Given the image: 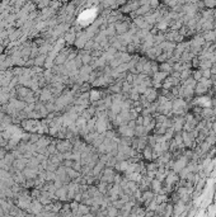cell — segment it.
I'll list each match as a JSON object with an SVG mask.
<instances>
[{
    "label": "cell",
    "mask_w": 216,
    "mask_h": 217,
    "mask_svg": "<svg viewBox=\"0 0 216 217\" xmlns=\"http://www.w3.org/2000/svg\"><path fill=\"white\" fill-rule=\"evenodd\" d=\"M56 149L61 154L68 153V151L73 150V143H71L70 141H68V139L66 140H61V141H59V142L56 143Z\"/></svg>",
    "instance_id": "obj_1"
},
{
    "label": "cell",
    "mask_w": 216,
    "mask_h": 217,
    "mask_svg": "<svg viewBox=\"0 0 216 217\" xmlns=\"http://www.w3.org/2000/svg\"><path fill=\"white\" fill-rule=\"evenodd\" d=\"M144 95H145V98L150 103H154V102H156L159 94H158V89H155L154 86H149V88L145 90V93H144Z\"/></svg>",
    "instance_id": "obj_2"
},
{
    "label": "cell",
    "mask_w": 216,
    "mask_h": 217,
    "mask_svg": "<svg viewBox=\"0 0 216 217\" xmlns=\"http://www.w3.org/2000/svg\"><path fill=\"white\" fill-rule=\"evenodd\" d=\"M23 174L26 179H36V177L38 175V170L37 168H32V166H26L23 170Z\"/></svg>",
    "instance_id": "obj_3"
},
{
    "label": "cell",
    "mask_w": 216,
    "mask_h": 217,
    "mask_svg": "<svg viewBox=\"0 0 216 217\" xmlns=\"http://www.w3.org/2000/svg\"><path fill=\"white\" fill-rule=\"evenodd\" d=\"M52 98V91H51V89H47V88H45L43 90H41V95L38 97V99H40V102H42V103H46V102H48L50 99Z\"/></svg>",
    "instance_id": "obj_4"
},
{
    "label": "cell",
    "mask_w": 216,
    "mask_h": 217,
    "mask_svg": "<svg viewBox=\"0 0 216 217\" xmlns=\"http://www.w3.org/2000/svg\"><path fill=\"white\" fill-rule=\"evenodd\" d=\"M43 208V205L41 203L40 201H33L31 206H30V209H31V213H34V215H40L41 211Z\"/></svg>",
    "instance_id": "obj_5"
},
{
    "label": "cell",
    "mask_w": 216,
    "mask_h": 217,
    "mask_svg": "<svg viewBox=\"0 0 216 217\" xmlns=\"http://www.w3.org/2000/svg\"><path fill=\"white\" fill-rule=\"evenodd\" d=\"M207 93H208V88H206L202 83L197 81L196 86H194V95H204V94H207Z\"/></svg>",
    "instance_id": "obj_6"
},
{
    "label": "cell",
    "mask_w": 216,
    "mask_h": 217,
    "mask_svg": "<svg viewBox=\"0 0 216 217\" xmlns=\"http://www.w3.org/2000/svg\"><path fill=\"white\" fill-rule=\"evenodd\" d=\"M142 156L145 160H149V161L153 160V146L146 145V146L142 149Z\"/></svg>",
    "instance_id": "obj_7"
},
{
    "label": "cell",
    "mask_w": 216,
    "mask_h": 217,
    "mask_svg": "<svg viewBox=\"0 0 216 217\" xmlns=\"http://www.w3.org/2000/svg\"><path fill=\"white\" fill-rule=\"evenodd\" d=\"M150 187H151V191H153L154 193H159L160 188L163 187V182H160L159 179L154 178V179L150 182Z\"/></svg>",
    "instance_id": "obj_8"
},
{
    "label": "cell",
    "mask_w": 216,
    "mask_h": 217,
    "mask_svg": "<svg viewBox=\"0 0 216 217\" xmlns=\"http://www.w3.org/2000/svg\"><path fill=\"white\" fill-rule=\"evenodd\" d=\"M169 74L168 72H164V71H156L155 74H153V80L154 81H159V83H163L165 80V78H167Z\"/></svg>",
    "instance_id": "obj_9"
},
{
    "label": "cell",
    "mask_w": 216,
    "mask_h": 217,
    "mask_svg": "<svg viewBox=\"0 0 216 217\" xmlns=\"http://www.w3.org/2000/svg\"><path fill=\"white\" fill-rule=\"evenodd\" d=\"M66 174L70 179H78L80 178V173L78 170H75L74 168H71V166H66Z\"/></svg>",
    "instance_id": "obj_10"
},
{
    "label": "cell",
    "mask_w": 216,
    "mask_h": 217,
    "mask_svg": "<svg viewBox=\"0 0 216 217\" xmlns=\"http://www.w3.org/2000/svg\"><path fill=\"white\" fill-rule=\"evenodd\" d=\"M159 70H160V71H164V72H168V74H170V72L173 71V65H172L169 61L160 62V64H159Z\"/></svg>",
    "instance_id": "obj_11"
},
{
    "label": "cell",
    "mask_w": 216,
    "mask_h": 217,
    "mask_svg": "<svg viewBox=\"0 0 216 217\" xmlns=\"http://www.w3.org/2000/svg\"><path fill=\"white\" fill-rule=\"evenodd\" d=\"M66 61H68V55H65V52H61L55 57V65H64Z\"/></svg>",
    "instance_id": "obj_12"
},
{
    "label": "cell",
    "mask_w": 216,
    "mask_h": 217,
    "mask_svg": "<svg viewBox=\"0 0 216 217\" xmlns=\"http://www.w3.org/2000/svg\"><path fill=\"white\" fill-rule=\"evenodd\" d=\"M46 59H47V55H45V53L38 55L37 57H34V65L36 66H42V65H45Z\"/></svg>",
    "instance_id": "obj_13"
},
{
    "label": "cell",
    "mask_w": 216,
    "mask_h": 217,
    "mask_svg": "<svg viewBox=\"0 0 216 217\" xmlns=\"http://www.w3.org/2000/svg\"><path fill=\"white\" fill-rule=\"evenodd\" d=\"M212 66V62L208 60V59H205V60H200V66L198 69L200 70H204V69H210Z\"/></svg>",
    "instance_id": "obj_14"
},
{
    "label": "cell",
    "mask_w": 216,
    "mask_h": 217,
    "mask_svg": "<svg viewBox=\"0 0 216 217\" xmlns=\"http://www.w3.org/2000/svg\"><path fill=\"white\" fill-rule=\"evenodd\" d=\"M100 94L99 91H97V90H92L90 93H89V99H90V102H97V100H99L100 99Z\"/></svg>",
    "instance_id": "obj_15"
},
{
    "label": "cell",
    "mask_w": 216,
    "mask_h": 217,
    "mask_svg": "<svg viewBox=\"0 0 216 217\" xmlns=\"http://www.w3.org/2000/svg\"><path fill=\"white\" fill-rule=\"evenodd\" d=\"M200 83H202L206 88H208V89H211L212 88V85H214V83H212V80H211V78H201V80H200Z\"/></svg>",
    "instance_id": "obj_16"
},
{
    "label": "cell",
    "mask_w": 216,
    "mask_h": 217,
    "mask_svg": "<svg viewBox=\"0 0 216 217\" xmlns=\"http://www.w3.org/2000/svg\"><path fill=\"white\" fill-rule=\"evenodd\" d=\"M190 76H192V70L191 69H186L183 71H181V80H186V79H188Z\"/></svg>",
    "instance_id": "obj_17"
},
{
    "label": "cell",
    "mask_w": 216,
    "mask_h": 217,
    "mask_svg": "<svg viewBox=\"0 0 216 217\" xmlns=\"http://www.w3.org/2000/svg\"><path fill=\"white\" fill-rule=\"evenodd\" d=\"M121 90H122V84H121V83H118V84H113V85L110 86V91H112V93L118 94V91H121Z\"/></svg>",
    "instance_id": "obj_18"
},
{
    "label": "cell",
    "mask_w": 216,
    "mask_h": 217,
    "mask_svg": "<svg viewBox=\"0 0 216 217\" xmlns=\"http://www.w3.org/2000/svg\"><path fill=\"white\" fill-rule=\"evenodd\" d=\"M192 78H193L196 81H200V80H201V78H202V71H201L200 69L192 71Z\"/></svg>",
    "instance_id": "obj_19"
},
{
    "label": "cell",
    "mask_w": 216,
    "mask_h": 217,
    "mask_svg": "<svg viewBox=\"0 0 216 217\" xmlns=\"http://www.w3.org/2000/svg\"><path fill=\"white\" fill-rule=\"evenodd\" d=\"M132 89V84H130V83H125V84H122V93H125V94H128L130 91H131Z\"/></svg>",
    "instance_id": "obj_20"
},
{
    "label": "cell",
    "mask_w": 216,
    "mask_h": 217,
    "mask_svg": "<svg viewBox=\"0 0 216 217\" xmlns=\"http://www.w3.org/2000/svg\"><path fill=\"white\" fill-rule=\"evenodd\" d=\"M82 56V62L83 65H88L90 61H92V56L89 53H84V55H80Z\"/></svg>",
    "instance_id": "obj_21"
},
{
    "label": "cell",
    "mask_w": 216,
    "mask_h": 217,
    "mask_svg": "<svg viewBox=\"0 0 216 217\" xmlns=\"http://www.w3.org/2000/svg\"><path fill=\"white\" fill-rule=\"evenodd\" d=\"M52 50V47L50 46V45H43L41 48H38V51H40V53H45V55H47V52H50Z\"/></svg>",
    "instance_id": "obj_22"
},
{
    "label": "cell",
    "mask_w": 216,
    "mask_h": 217,
    "mask_svg": "<svg viewBox=\"0 0 216 217\" xmlns=\"http://www.w3.org/2000/svg\"><path fill=\"white\" fill-rule=\"evenodd\" d=\"M156 71H159V62L158 61H151V74H155Z\"/></svg>",
    "instance_id": "obj_23"
},
{
    "label": "cell",
    "mask_w": 216,
    "mask_h": 217,
    "mask_svg": "<svg viewBox=\"0 0 216 217\" xmlns=\"http://www.w3.org/2000/svg\"><path fill=\"white\" fill-rule=\"evenodd\" d=\"M102 166H103V163L97 164V165H96V168L93 169V174H94V175H98L99 173H100V170H102Z\"/></svg>",
    "instance_id": "obj_24"
},
{
    "label": "cell",
    "mask_w": 216,
    "mask_h": 217,
    "mask_svg": "<svg viewBox=\"0 0 216 217\" xmlns=\"http://www.w3.org/2000/svg\"><path fill=\"white\" fill-rule=\"evenodd\" d=\"M116 29H117L118 33H124V32L127 31V26H125V24H117L116 26Z\"/></svg>",
    "instance_id": "obj_25"
},
{
    "label": "cell",
    "mask_w": 216,
    "mask_h": 217,
    "mask_svg": "<svg viewBox=\"0 0 216 217\" xmlns=\"http://www.w3.org/2000/svg\"><path fill=\"white\" fill-rule=\"evenodd\" d=\"M201 71H202V76L204 78H211V70L210 69H204Z\"/></svg>",
    "instance_id": "obj_26"
},
{
    "label": "cell",
    "mask_w": 216,
    "mask_h": 217,
    "mask_svg": "<svg viewBox=\"0 0 216 217\" xmlns=\"http://www.w3.org/2000/svg\"><path fill=\"white\" fill-rule=\"evenodd\" d=\"M74 40H75V36L74 34H68L66 36V42L69 43V45H71V43H74Z\"/></svg>",
    "instance_id": "obj_27"
},
{
    "label": "cell",
    "mask_w": 216,
    "mask_h": 217,
    "mask_svg": "<svg viewBox=\"0 0 216 217\" xmlns=\"http://www.w3.org/2000/svg\"><path fill=\"white\" fill-rule=\"evenodd\" d=\"M19 36H20V31H17V32H14V33L10 36L9 40H10V41H14V40H17V38L19 37Z\"/></svg>",
    "instance_id": "obj_28"
},
{
    "label": "cell",
    "mask_w": 216,
    "mask_h": 217,
    "mask_svg": "<svg viewBox=\"0 0 216 217\" xmlns=\"http://www.w3.org/2000/svg\"><path fill=\"white\" fill-rule=\"evenodd\" d=\"M135 121H136V125H142V123H144V115H142V114H139L138 118H136Z\"/></svg>",
    "instance_id": "obj_29"
},
{
    "label": "cell",
    "mask_w": 216,
    "mask_h": 217,
    "mask_svg": "<svg viewBox=\"0 0 216 217\" xmlns=\"http://www.w3.org/2000/svg\"><path fill=\"white\" fill-rule=\"evenodd\" d=\"M149 4H150V6H153V8H156V6L159 5V0H149Z\"/></svg>",
    "instance_id": "obj_30"
},
{
    "label": "cell",
    "mask_w": 216,
    "mask_h": 217,
    "mask_svg": "<svg viewBox=\"0 0 216 217\" xmlns=\"http://www.w3.org/2000/svg\"><path fill=\"white\" fill-rule=\"evenodd\" d=\"M79 209H80V212H79V213H86V212L89 211V207H85V206H80V207H79Z\"/></svg>",
    "instance_id": "obj_31"
},
{
    "label": "cell",
    "mask_w": 216,
    "mask_h": 217,
    "mask_svg": "<svg viewBox=\"0 0 216 217\" xmlns=\"http://www.w3.org/2000/svg\"><path fill=\"white\" fill-rule=\"evenodd\" d=\"M211 129L215 132V135H216V121L215 122H212V127H211Z\"/></svg>",
    "instance_id": "obj_32"
},
{
    "label": "cell",
    "mask_w": 216,
    "mask_h": 217,
    "mask_svg": "<svg viewBox=\"0 0 216 217\" xmlns=\"http://www.w3.org/2000/svg\"><path fill=\"white\" fill-rule=\"evenodd\" d=\"M4 115H5V112L0 111V122H3V118H4Z\"/></svg>",
    "instance_id": "obj_33"
},
{
    "label": "cell",
    "mask_w": 216,
    "mask_h": 217,
    "mask_svg": "<svg viewBox=\"0 0 216 217\" xmlns=\"http://www.w3.org/2000/svg\"><path fill=\"white\" fill-rule=\"evenodd\" d=\"M212 17H214V19H216V8L214 9V14H212Z\"/></svg>",
    "instance_id": "obj_34"
},
{
    "label": "cell",
    "mask_w": 216,
    "mask_h": 217,
    "mask_svg": "<svg viewBox=\"0 0 216 217\" xmlns=\"http://www.w3.org/2000/svg\"><path fill=\"white\" fill-rule=\"evenodd\" d=\"M0 42H2V41H0Z\"/></svg>",
    "instance_id": "obj_35"
}]
</instances>
